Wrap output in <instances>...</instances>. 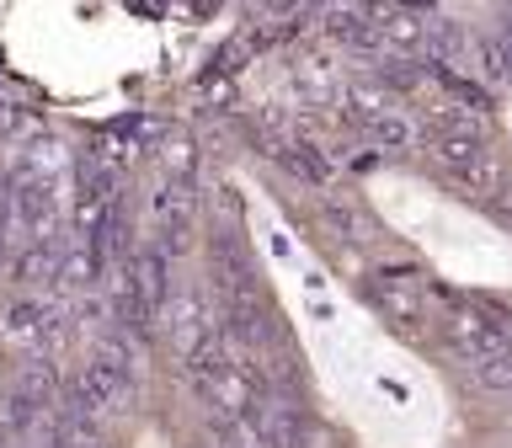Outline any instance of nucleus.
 Segmentation results:
<instances>
[{
    "instance_id": "1",
    "label": "nucleus",
    "mask_w": 512,
    "mask_h": 448,
    "mask_svg": "<svg viewBox=\"0 0 512 448\" xmlns=\"http://www.w3.org/2000/svg\"><path fill=\"white\" fill-rule=\"evenodd\" d=\"M160 299H166V251H139L128 262L123 294H118V315L128 331H150V320L160 315Z\"/></svg>"
},
{
    "instance_id": "2",
    "label": "nucleus",
    "mask_w": 512,
    "mask_h": 448,
    "mask_svg": "<svg viewBox=\"0 0 512 448\" xmlns=\"http://www.w3.org/2000/svg\"><path fill=\"white\" fill-rule=\"evenodd\" d=\"M240 432L251 438V448H299L304 422L288 400H246L240 406Z\"/></svg>"
},
{
    "instance_id": "3",
    "label": "nucleus",
    "mask_w": 512,
    "mask_h": 448,
    "mask_svg": "<svg viewBox=\"0 0 512 448\" xmlns=\"http://www.w3.org/2000/svg\"><path fill=\"white\" fill-rule=\"evenodd\" d=\"M406 283H411V272H390V278L374 283L368 294H374V304H384V310H390L406 331H416V326H422V299H416Z\"/></svg>"
},
{
    "instance_id": "4",
    "label": "nucleus",
    "mask_w": 512,
    "mask_h": 448,
    "mask_svg": "<svg viewBox=\"0 0 512 448\" xmlns=\"http://www.w3.org/2000/svg\"><path fill=\"white\" fill-rule=\"evenodd\" d=\"M432 150H438V160L443 166H454V171H470L480 155H486V144H480L475 134H470V123L464 128H443L438 139H432Z\"/></svg>"
},
{
    "instance_id": "5",
    "label": "nucleus",
    "mask_w": 512,
    "mask_h": 448,
    "mask_svg": "<svg viewBox=\"0 0 512 448\" xmlns=\"http://www.w3.org/2000/svg\"><path fill=\"white\" fill-rule=\"evenodd\" d=\"M11 203H16V219H22V224H48V219H54V198H48V182H22Z\"/></svg>"
},
{
    "instance_id": "6",
    "label": "nucleus",
    "mask_w": 512,
    "mask_h": 448,
    "mask_svg": "<svg viewBox=\"0 0 512 448\" xmlns=\"http://www.w3.org/2000/svg\"><path fill=\"white\" fill-rule=\"evenodd\" d=\"M272 155H278V160H283V166L294 171V176H304V182H315V187L326 182V160H320V155L310 150V144H278Z\"/></svg>"
},
{
    "instance_id": "7",
    "label": "nucleus",
    "mask_w": 512,
    "mask_h": 448,
    "mask_svg": "<svg viewBox=\"0 0 512 448\" xmlns=\"http://www.w3.org/2000/svg\"><path fill=\"white\" fill-rule=\"evenodd\" d=\"M32 416H38V400H27L22 390H11L6 400H0V443L16 438V432H27Z\"/></svg>"
},
{
    "instance_id": "8",
    "label": "nucleus",
    "mask_w": 512,
    "mask_h": 448,
    "mask_svg": "<svg viewBox=\"0 0 512 448\" xmlns=\"http://www.w3.org/2000/svg\"><path fill=\"white\" fill-rule=\"evenodd\" d=\"M331 38L368 43V38H374V27H368V11H331Z\"/></svg>"
},
{
    "instance_id": "9",
    "label": "nucleus",
    "mask_w": 512,
    "mask_h": 448,
    "mask_svg": "<svg viewBox=\"0 0 512 448\" xmlns=\"http://www.w3.org/2000/svg\"><path fill=\"white\" fill-rule=\"evenodd\" d=\"M16 390H22L27 400H38V406H43L48 390H54V368H48V363H32L27 374H22V384H16Z\"/></svg>"
},
{
    "instance_id": "10",
    "label": "nucleus",
    "mask_w": 512,
    "mask_h": 448,
    "mask_svg": "<svg viewBox=\"0 0 512 448\" xmlns=\"http://www.w3.org/2000/svg\"><path fill=\"white\" fill-rule=\"evenodd\" d=\"M54 262H59V246H32L22 262H16V272H22V278H48V272H54Z\"/></svg>"
},
{
    "instance_id": "11",
    "label": "nucleus",
    "mask_w": 512,
    "mask_h": 448,
    "mask_svg": "<svg viewBox=\"0 0 512 448\" xmlns=\"http://www.w3.org/2000/svg\"><path fill=\"white\" fill-rule=\"evenodd\" d=\"M475 379L491 384V390H512V352H502V358H491V363H480Z\"/></svg>"
},
{
    "instance_id": "12",
    "label": "nucleus",
    "mask_w": 512,
    "mask_h": 448,
    "mask_svg": "<svg viewBox=\"0 0 512 448\" xmlns=\"http://www.w3.org/2000/svg\"><path fill=\"white\" fill-rule=\"evenodd\" d=\"M438 80H443V86L459 96V102H470V107H486V91H480L475 80H459L454 70H438Z\"/></svg>"
},
{
    "instance_id": "13",
    "label": "nucleus",
    "mask_w": 512,
    "mask_h": 448,
    "mask_svg": "<svg viewBox=\"0 0 512 448\" xmlns=\"http://www.w3.org/2000/svg\"><path fill=\"white\" fill-rule=\"evenodd\" d=\"M38 315H43L38 304H16V310H11V326H6V331H11V336H27V331H38Z\"/></svg>"
},
{
    "instance_id": "14",
    "label": "nucleus",
    "mask_w": 512,
    "mask_h": 448,
    "mask_svg": "<svg viewBox=\"0 0 512 448\" xmlns=\"http://www.w3.org/2000/svg\"><path fill=\"white\" fill-rule=\"evenodd\" d=\"M86 448H102V443H86Z\"/></svg>"
}]
</instances>
